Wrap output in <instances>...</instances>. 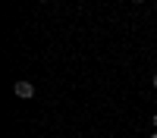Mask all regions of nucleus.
<instances>
[{
	"instance_id": "obj_4",
	"label": "nucleus",
	"mask_w": 157,
	"mask_h": 138,
	"mask_svg": "<svg viewBox=\"0 0 157 138\" xmlns=\"http://www.w3.org/2000/svg\"><path fill=\"white\" fill-rule=\"evenodd\" d=\"M154 129H157V116H154Z\"/></svg>"
},
{
	"instance_id": "obj_5",
	"label": "nucleus",
	"mask_w": 157,
	"mask_h": 138,
	"mask_svg": "<svg viewBox=\"0 0 157 138\" xmlns=\"http://www.w3.org/2000/svg\"><path fill=\"white\" fill-rule=\"evenodd\" d=\"M151 138H157V132H154V135H151Z\"/></svg>"
},
{
	"instance_id": "obj_2",
	"label": "nucleus",
	"mask_w": 157,
	"mask_h": 138,
	"mask_svg": "<svg viewBox=\"0 0 157 138\" xmlns=\"http://www.w3.org/2000/svg\"><path fill=\"white\" fill-rule=\"evenodd\" d=\"M151 85H154V88H157V72H154V79H151Z\"/></svg>"
},
{
	"instance_id": "obj_3",
	"label": "nucleus",
	"mask_w": 157,
	"mask_h": 138,
	"mask_svg": "<svg viewBox=\"0 0 157 138\" xmlns=\"http://www.w3.org/2000/svg\"><path fill=\"white\" fill-rule=\"evenodd\" d=\"M129 3H145V0H129Z\"/></svg>"
},
{
	"instance_id": "obj_1",
	"label": "nucleus",
	"mask_w": 157,
	"mask_h": 138,
	"mask_svg": "<svg viewBox=\"0 0 157 138\" xmlns=\"http://www.w3.org/2000/svg\"><path fill=\"white\" fill-rule=\"evenodd\" d=\"M13 94L22 97V100H29V97H35V85L32 82H16L13 85Z\"/></svg>"
}]
</instances>
